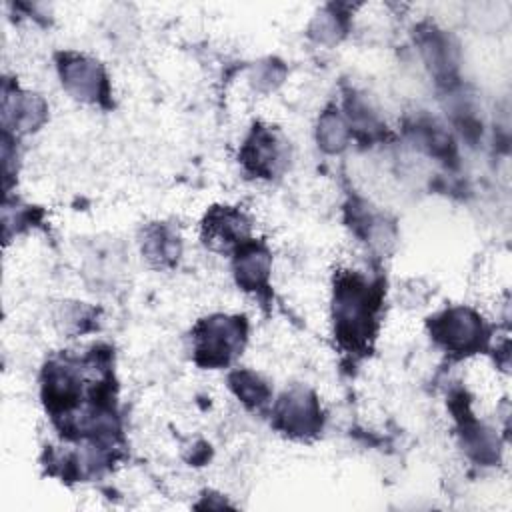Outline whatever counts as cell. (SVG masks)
<instances>
[{
  "instance_id": "obj_3",
  "label": "cell",
  "mask_w": 512,
  "mask_h": 512,
  "mask_svg": "<svg viewBox=\"0 0 512 512\" xmlns=\"http://www.w3.org/2000/svg\"><path fill=\"white\" fill-rule=\"evenodd\" d=\"M432 336L448 350L464 352L480 344L482 322L468 308H452L434 318Z\"/></svg>"
},
{
  "instance_id": "obj_9",
  "label": "cell",
  "mask_w": 512,
  "mask_h": 512,
  "mask_svg": "<svg viewBox=\"0 0 512 512\" xmlns=\"http://www.w3.org/2000/svg\"><path fill=\"white\" fill-rule=\"evenodd\" d=\"M44 112L46 108L42 100L30 94H14V98H10L8 94L4 96V120H12L14 126L22 130L34 128L44 118Z\"/></svg>"
},
{
  "instance_id": "obj_7",
  "label": "cell",
  "mask_w": 512,
  "mask_h": 512,
  "mask_svg": "<svg viewBox=\"0 0 512 512\" xmlns=\"http://www.w3.org/2000/svg\"><path fill=\"white\" fill-rule=\"evenodd\" d=\"M420 46L432 74L438 78H450L458 66L456 44L452 42V38L446 36L442 30H428L422 36Z\"/></svg>"
},
{
  "instance_id": "obj_12",
  "label": "cell",
  "mask_w": 512,
  "mask_h": 512,
  "mask_svg": "<svg viewBox=\"0 0 512 512\" xmlns=\"http://www.w3.org/2000/svg\"><path fill=\"white\" fill-rule=\"evenodd\" d=\"M230 384H232V390L238 394V398H242V402H246L248 406H260L268 398L266 384L254 372H246V370L234 372L230 376Z\"/></svg>"
},
{
  "instance_id": "obj_13",
  "label": "cell",
  "mask_w": 512,
  "mask_h": 512,
  "mask_svg": "<svg viewBox=\"0 0 512 512\" xmlns=\"http://www.w3.org/2000/svg\"><path fill=\"white\" fill-rule=\"evenodd\" d=\"M144 250H146L148 258L158 260L160 264H166L178 256V238L162 226L154 228L146 236Z\"/></svg>"
},
{
  "instance_id": "obj_4",
  "label": "cell",
  "mask_w": 512,
  "mask_h": 512,
  "mask_svg": "<svg viewBox=\"0 0 512 512\" xmlns=\"http://www.w3.org/2000/svg\"><path fill=\"white\" fill-rule=\"evenodd\" d=\"M62 84L80 100L98 102L106 92V76L98 62L84 56H66L60 64Z\"/></svg>"
},
{
  "instance_id": "obj_10",
  "label": "cell",
  "mask_w": 512,
  "mask_h": 512,
  "mask_svg": "<svg viewBox=\"0 0 512 512\" xmlns=\"http://www.w3.org/2000/svg\"><path fill=\"white\" fill-rule=\"evenodd\" d=\"M206 228L210 230V234L214 238H218L220 242H224L226 246L240 240L246 232V220L242 214L234 212V210H216L208 222Z\"/></svg>"
},
{
  "instance_id": "obj_11",
  "label": "cell",
  "mask_w": 512,
  "mask_h": 512,
  "mask_svg": "<svg viewBox=\"0 0 512 512\" xmlns=\"http://www.w3.org/2000/svg\"><path fill=\"white\" fill-rule=\"evenodd\" d=\"M348 126L336 112H326L318 124V142L326 152H338L346 146Z\"/></svg>"
},
{
  "instance_id": "obj_2",
  "label": "cell",
  "mask_w": 512,
  "mask_h": 512,
  "mask_svg": "<svg viewBox=\"0 0 512 512\" xmlns=\"http://www.w3.org/2000/svg\"><path fill=\"white\" fill-rule=\"evenodd\" d=\"M242 318L214 316L204 320L196 330V356L204 366L228 364L242 348Z\"/></svg>"
},
{
  "instance_id": "obj_1",
  "label": "cell",
  "mask_w": 512,
  "mask_h": 512,
  "mask_svg": "<svg viewBox=\"0 0 512 512\" xmlns=\"http://www.w3.org/2000/svg\"><path fill=\"white\" fill-rule=\"evenodd\" d=\"M376 304L378 300L364 280L352 276L338 284L334 318L336 332L342 342H346L348 346H358L366 342L370 334V324L374 320Z\"/></svg>"
},
{
  "instance_id": "obj_8",
  "label": "cell",
  "mask_w": 512,
  "mask_h": 512,
  "mask_svg": "<svg viewBox=\"0 0 512 512\" xmlns=\"http://www.w3.org/2000/svg\"><path fill=\"white\" fill-rule=\"evenodd\" d=\"M270 274V256L262 246L250 244L240 250L236 258V278L246 290H258L266 284Z\"/></svg>"
},
{
  "instance_id": "obj_6",
  "label": "cell",
  "mask_w": 512,
  "mask_h": 512,
  "mask_svg": "<svg viewBox=\"0 0 512 512\" xmlns=\"http://www.w3.org/2000/svg\"><path fill=\"white\" fill-rule=\"evenodd\" d=\"M242 160L246 168L264 178L276 172V166L282 162V146L274 132L270 130H254L250 140L244 146Z\"/></svg>"
},
{
  "instance_id": "obj_5",
  "label": "cell",
  "mask_w": 512,
  "mask_h": 512,
  "mask_svg": "<svg viewBox=\"0 0 512 512\" xmlns=\"http://www.w3.org/2000/svg\"><path fill=\"white\" fill-rule=\"evenodd\" d=\"M276 418L278 426L294 436H306L320 428V408L306 390L288 392L278 404Z\"/></svg>"
}]
</instances>
